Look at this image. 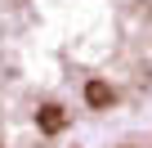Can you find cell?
Returning <instances> with one entry per match:
<instances>
[{
  "label": "cell",
  "mask_w": 152,
  "mask_h": 148,
  "mask_svg": "<svg viewBox=\"0 0 152 148\" xmlns=\"http://www.w3.org/2000/svg\"><path fill=\"white\" fill-rule=\"evenodd\" d=\"M63 126H67V112H63L58 103H45V108L36 112V130H40V135H58Z\"/></svg>",
  "instance_id": "1"
},
{
  "label": "cell",
  "mask_w": 152,
  "mask_h": 148,
  "mask_svg": "<svg viewBox=\"0 0 152 148\" xmlns=\"http://www.w3.org/2000/svg\"><path fill=\"white\" fill-rule=\"evenodd\" d=\"M85 103H90V108H107V103H112V85H107L103 77H90V81H85Z\"/></svg>",
  "instance_id": "2"
}]
</instances>
